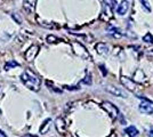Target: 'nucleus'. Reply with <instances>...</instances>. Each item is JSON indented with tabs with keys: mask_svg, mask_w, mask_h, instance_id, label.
I'll use <instances>...</instances> for the list:
<instances>
[{
	"mask_svg": "<svg viewBox=\"0 0 153 137\" xmlns=\"http://www.w3.org/2000/svg\"><path fill=\"white\" fill-rule=\"evenodd\" d=\"M21 80L24 85L32 91H39L40 89V85H41V79L39 78V76L37 73L30 70V69H26L25 71L22 73L21 76Z\"/></svg>",
	"mask_w": 153,
	"mask_h": 137,
	"instance_id": "obj_1",
	"label": "nucleus"
},
{
	"mask_svg": "<svg viewBox=\"0 0 153 137\" xmlns=\"http://www.w3.org/2000/svg\"><path fill=\"white\" fill-rule=\"evenodd\" d=\"M120 81H121L122 86H123L125 88H127L128 90L131 91L133 94H135V95H140L142 85L138 84V82H136L134 79H130V78H128V77L122 76L121 79H120Z\"/></svg>",
	"mask_w": 153,
	"mask_h": 137,
	"instance_id": "obj_2",
	"label": "nucleus"
},
{
	"mask_svg": "<svg viewBox=\"0 0 153 137\" xmlns=\"http://www.w3.org/2000/svg\"><path fill=\"white\" fill-rule=\"evenodd\" d=\"M71 46H72L73 53L76 54L78 57H80V59H88V61L91 59V56H90L89 52H88L87 48L83 45H81L80 42L73 41V42H71Z\"/></svg>",
	"mask_w": 153,
	"mask_h": 137,
	"instance_id": "obj_3",
	"label": "nucleus"
},
{
	"mask_svg": "<svg viewBox=\"0 0 153 137\" xmlns=\"http://www.w3.org/2000/svg\"><path fill=\"white\" fill-rule=\"evenodd\" d=\"M102 107L105 110V112L108 113L110 118L111 119H113L115 120L118 116H119V110H118V107L115 106L114 104H112L111 102H108V101H104L102 103Z\"/></svg>",
	"mask_w": 153,
	"mask_h": 137,
	"instance_id": "obj_4",
	"label": "nucleus"
},
{
	"mask_svg": "<svg viewBox=\"0 0 153 137\" xmlns=\"http://www.w3.org/2000/svg\"><path fill=\"white\" fill-rule=\"evenodd\" d=\"M104 88H105V90L108 91V93H110V94L113 95V96H117V97H128L127 91L121 89V88H119V87L106 85Z\"/></svg>",
	"mask_w": 153,
	"mask_h": 137,
	"instance_id": "obj_5",
	"label": "nucleus"
},
{
	"mask_svg": "<svg viewBox=\"0 0 153 137\" xmlns=\"http://www.w3.org/2000/svg\"><path fill=\"white\" fill-rule=\"evenodd\" d=\"M140 111L144 114H152L153 113V102L146 98H143L138 106Z\"/></svg>",
	"mask_w": 153,
	"mask_h": 137,
	"instance_id": "obj_6",
	"label": "nucleus"
},
{
	"mask_svg": "<svg viewBox=\"0 0 153 137\" xmlns=\"http://www.w3.org/2000/svg\"><path fill=\"white\" fill-rule=\"evenodd\" d=\"M38 53H39V46L32 45L25 52V54H24V59H25L27 62H32L33 59L37 57Z\"/></svg>",
	"mask_w": 153,
	"mask_h": 137,
	"instance_id": "obj_7",
	"label": "nucleus"
},
{
	"mask_svg": "<svg viewBox=\"0 0 153 137\" xmlns=\"http://www.w3.org/2000/svg\"><path fill=\"white\" fill-rule=\"evenodd\" d=\"M55 127H56V130L61 134V135H64L66 133V124H65V120H64L62 117L57 118L55 120Z\"/></svg>",
	"mask_w": 153,
	"mask_h": 137,
	"instance_id": "obj_8",
	"label": "nucleus"
},
{
	"mask_svg": "<svg viewBox=\"0 0 153 137\" xmlns=\"http://www.w3.org/2000/svg\"><path fill=\"white\" fill-rule=\"evenodd\" d=\"M37 1L38 0H24L23 1V9L29 14L33 13L36 9V6H37Z\"/></svg>",
	"mask_w": 153,
	"mask_h": 137,
	"instance_id": "obj_9",
	"label": "nucleus"
},
{
	"mask_svg": "<svg viewBox=\"0 0 153 137\" xmlns=\"http://www.w3.org/2000/svg\"><path fill=\"white\" fill-rule=\"evenodd\" d=\"M128 9H129V2H128L127 0H122L121 2L118 5V7H117V13L119 14L120 16H123V15L127 14Z\"/></svg>",
	"mask_w": 153,
	"mask_h": 137,
	"instance_id": "obj_10",
	"label": "nucleus"
},
{
	"mask_svg": "<svg viewBox=\"0 0 153 137\" xmlns=\"http://www.w3.org/2000/svg\"><path fill=\"white\" fill-rule=\"evenodd\" d=\"M96 52L98 53L100 55H108V46L104 42H98L97 45L95 46Z\"/></svg>",
	"mask_w": 153,
	"mask_h": 137,
	"instance_id": "obj_11",
	"label": "nucleus"
},
{
	"mask_svg": "<svg viewBox=\"0 0 153 137\" xmlns=\"http://www.w3.org/2000/svg\"><path fill=\"white\" fill-rule=\"evenodd\" d=\"M51 118H48V119H46L45 121L42 122V124L40 126V129H39V133L40 134H46L47 131L49 130V128H51Z\"/></svg>",
	"mask_w": 153,
	"mask_h": 137,
	"instance_id": "obj_12",
	"label": "nucleus"
},
{
	"mask_svg": "<svg viewBox=\"0 0 153 137\" xmlns=\"http://www.w3.org/2000/svg\"><path fill=\"white\" fill-rule=\"evenodd\" d=\"M125 133H126L129 137H136L138 135V130H137V128H136L135 126H129V127H127V128L125 129Z\"/></svg>",
	"mask_w": 153,
	"mask_h": 137,
	"instance_id": "obj_13",
	"label": "nucleus"
},
{
	"mask_svg": "<svg viewBox=\"0 0 153 137\" xmlns=\"http://www.w3.org/2000/svg\"><path fill=\"white\" fill-rule=\"evenodd\" d=\"M140 5H142V7L145 9V12H147V13H151V6H150V1L149 0H140Z\"/></svg>",
	"mask_w": 153,
	"mask_h": 137,
	"instance_id": "obj_14",
	"label": "nucleus"
},
{
	"mask_svg": "<svg viewBox=\"0 0 153 137\" xmlns=\"http://www.w3.org/2000/svg\"><path fill=\"white\" fill-rule=\"evenodd\" d=\"M16 66H19V64L16 62V61H9L8 63H6V65H5V70H9V69H13V67H16Z\"/></svg>",
	"mask_w": 153,
	"mask_h": 137,
	"instance_id": "obj_15",
	"label": "nucleus"
},
{
	"mask_svg": "<svg viewBox=\"0 0 153 137\" xmlns=\"http://www.w3.org/2000/svg\"><path fill=\"white\" fill-rule=\"evenodd\" d=\"M46 40H47V42H49V44H54V42H57V41H59V38H57V37H55V36H53V34H49V36H47V38H46Z\"/></svg>",
	"mask_w": 153,
	"mask_h": 137,
	"instance_id": "obj_16",
	"label": "nucleus"
},
{
	"mask_svg": "<svg viewBox=\"0 0 153 137\" xmlns=\"http://www.w3.org/2000/svg\"><path fill=\"white\" fill-rule=\"evenodd\" d=\"M143 41H145L147 44H153V36L150 32H147L144 37H143Z\"/></svg>",
	"mask_w": 153,
	"mask_h": 137,
	"instance_id": "obj_17",
	"label": "nucleus"
},
{
	"mask_svg": "<svg viewBox=\"0 0 153 137\" xmlns=\"http://www.w3.org/2000/svg\"><path fill=\"white\" fill-rule=\"evenodd\" d=\"M102 1L110 8H113L115 6V0H102Z\"/></svg>",
	"mask_w": 153,
	"mask_h": 137,
	"instance_id": "obj_18",
	"label": "nucleus"
},
{
	"mask_svg": "<svg viewBox=\"0 0 153 137\" xmlns=\"http://www.w3.org/2000/svg\"><path fill=\"white\" fill-rule=\"evenodd\" d=\"M38 21H39V24H40L41 26H44V27H47V29H51V27H54V25H53V24H49L48 22H44V21L39 20V19H38Z\"/></svg>",
	"mask_w": 153,
	"mask_h": 137,
	"instance_id": "obj_19",
	"label": "nucleus"
},
{
	"mask_svg": "<svg viewBox=\"0 0 153 137\" xmlns=\"http://www.w3.org/2000/svg\"><path fill=\"white\" fill-rule=\"evenodd\" d=\"M81 84H86V85H90L91 84V78H90L89 74L86 77V79H83L82 81H81Z\"/></svg>",
	"mask_w": 153,
	"mask_h": 137,
	"instance_id": "obj_20",
	"label": "nucleus"
},
{
	"mask_svg": "<svg viewBox=\"0 0 153 137\" xmlns=\"http://www.w3.org/2000/svg\"><path fill=\"white\" fill-rule=\"evenodd\" d=\"M100 69H101V71L103 72V74H104V76H106V73H108V72H106V70H105V66L100 65Z\"/></svg>",
	"mask_w": 153,
	"mask_h": 137,
	"instance_id": "obj_21",
	"label": "nucleus"
},
{
	"mask_svg": "<svg viewBox=\"0 0 153 137\" xmlns=\"http://www.w3.org/2000/svg\"><path fill=\"white\" fill-rule=\"evenodd\" d=\"M0 137H8L6 135V133H4L2 130H0Z\"/></svg>",
	"mask_w": 153,
	"mask_h": 137,
	"instance_id": "obj_22",
	"label": "nucleus"
},
{
	"mask_svg": "<svg viewBox=\"0 0 153 137\" xmlns=\"http://www.w3.org/2000/svg\"><path fill=\"white\" fill-rule=\"evenodd\" d=\"M23 137H38V136H36V135H31V134H26V135H24Z\"/></svg>",
	"mask_w": 153,
	"mask_h": 137,
	"instance_id": "obj_23",
	"label": "nucleus"
},
{
	"mask_svg": "<svg viewBox=\"0 0 153 137\" xmlns=\"http://www.w3.org/2000/svg\"><path fill=\"white\" fill-rule=\"evenodd\" d=\"M108 137H117V134H115V133H111V134L108 135Z\"/></svg>",
	"mask_w": 153,
	"mask_h": 137,
	"instance_id": "obj_24",
	"label": "nucleus"
},
{
	"mask_svg": "<svg viewBox=\"0 0 153 137\" xmlns=\"http://www.w3.org/2000/svg\"><path fill=\"white\" fill-rule=\"evenodd\" d=\"M149 135H150V136H151V137H153V129H152V130H150V131H149Z\"/></svg>",
	"mask_w": 153,
	"mask_h": 137,
	"instance_id": "obj_25",
	"label": "nucleus"
},
{
	"mask_svg": "<svg viewBox=\"0 0 153 137\" xmlns=\"http://www.w3.org/2000/svg\"><path fill=\"white\" fill-rule=\"evenodd\" d=\"M0 114H1V111H0Z\"/></svg>",
	"mask_w": 153,
	"mask_h": 137,
	"instance_id": "obj_26",
	"label": "nucleus"
}]
</instances>
